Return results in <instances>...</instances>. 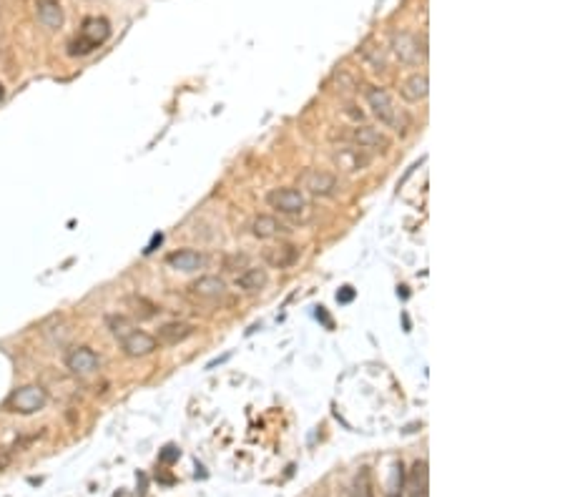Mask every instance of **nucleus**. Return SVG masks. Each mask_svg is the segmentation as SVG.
<instances>
[{"label": "nucleus", "mask_w": 565, "mask_h": 497, "mask_svg": "<svg viewBox=\"0 0 565 497\" xmlns=\"http://www.w3.org/2000/svg\"><path fill=\"white\" fill-rule=\"evenodd\" d=\"M108 35H111V26L106 18H88V21L83 23L81 35L68 43V53L70 55L93 53L98 46H104V43L108 41Z\"/></svg>", "instance_id": "obj_1"}, {"label": "nucleus", "mask_w": 565, "mask_h": 497, "mask_svg": "<svg viewBox=\"0 0 565 497\" xmlns=\"http://www.w3.org/2000/svg\"><path fill=\"white\" fill-rule=\"evenodd\" d=\"M46 402H48V392H46L43 387L28 384V387H21V389L10 397V409L21 414H33L46 407Z\"/></svg>", "instance_id": "obj_2"}, {"label": "nucleus", "mask_w": 565, "mask_h": 497, "mask_svg": "<svg viewBox=\"0 0 565 497\" xmlns=\"http://www.w3.org/2000/svg\"><path fill=\"white\" fill-rule=\"evenodd\" d=\"M267 201H269V206L276 208L279 214H302L304 208H307V201H304L302 191H296V188H274V191L267 193Z\"/></svg>", "instance_id": "obj_3"}, {"label": "nucleus", "mask_w": 565, "mask_h": 497, "mask_svg": "<svg viewBox=\"0 0 565 497\" xmlns=\"http://www.w3.org/2000/svg\"><path fill=\"white\" fill-rule=\"evenodd\" d=\"M302 186L312 193V196H334L339 188V179L329 171H319V168H309L302 173Z\"/></svg>", "instance_id": "obj_4"}, {"label": "nucleus", "mask_w": 565, "mask_h": 497, "mask_svg": "<svg viewBox=\"0 0 565 497\" xmlns=\"http://www.w3.org/2000/svg\"><path fill=\"white\" fill-rule=\"evenodd\" d=\"M367 104L372 108V113L379 118V124L385 126H397V108H394L392 96L385 88H370L367 90Z\"/></svg>", "instance_id": "obj_5"}, {"label": "nucleus", "mask_w": 565, "mask_h": 497, "mask_svg": "<svg viewBox=\"0 0 565 497\" xmlns=\"http://www.w3.org/2000/svg\"><path fill=\"white\" fill-rule=\"evenodd\" d=\"M121 349H124L126 357H149V354H153L156 349H159V339L151 337V334H146V331L141 329H133L131 334H126L121 342Z\"/></svg>", "instance_id": "obj_6"}, {"label": "nucleus", "mask_w": 565, "mask_h": 497, "mask_svg": "<svg viewBox=\"0 0 565 497\" xmlns=\"http://www.w3.org/2000/svg\"><path fill=\"white\" fill-rule=\"evenodd\" d=\"M66 367L78 377H86V374H93L101 367V359L88 347H76V349H70L66 354Z\"/></svg>", "instance_id": "obj_7"}, {"label": "nucleus", "mask_w": 565, "mask_h": 497, "mask_svg": "<svg viewBox=\"0 0 565 497\" xmlns=\"http://www.w3.org/2000/svg\"><path fill=\"white\" fill-rule=\"evenodd\" d=\"M345 138L347 141H352L354 146H359V148H379V151L390 148V138L379 131V128H372V126H357V128H349V131L345 133Z\"/></svg>", "instance_id": "obj_8"}, {"label": "nucleus", "mask_w": 565, "mask_h": 497, "mask_svg": "<svg viewBox=\"0 0 565 497\" xmlns=\"http://www.w3.org/2000/svg\"><path fill=\"white\" fill-rule=\"evenodd\" d=\"M392 53L397 55V61L414 66L420 63V58H425V48H420L417 38L410 33H394L392 35Z\"/></svg>", "instance_id": "obj_9"}, {"label": "nucleus", "mask_w": 565, "mask_h": 497, "mask_svg": "<svg viewBox=\"0 0 565 497\" xmlns=\"http://www.w3.org/2000/svg\"><path fill=\"white\" fill-rule=\"evenodd\" d=\"M189 294L193 299H204V302H211V299H219L227 294V284L221 276H199L196 282L189 284Z\"/></svg>", "instance_id": "obj_10"}, {"label": "nucleus", "mask_w": 565, "mask_h": 497, "mask_svg": "<svg viewBox=\"0 0 565 497\" xmlns=\"http://www.w3.org/2000/svg\"><path fill=\"white\" fill-rule=\"evenodd\" d=\"M407 495L410 497H430V472H428V462L425 460H417L407 475Z\"/></svg>", "instance_id": "obj_11"}, {"label": "nucleus", "mask_w": 565, "mask_h": 497, "mask_svg": "<svg viewBox=\"0 0 565 497\" xmlns=\"http://www.w3.org/2000/svg\"><path fill=\"white\" fill-rule=\"evenodd\" d=\"M299 259V248L294 244H279V246H269L264 251V262L274 266V269H289Z\"/></svg>", "instance_id": "obj_12"}, {"label": "nucleus", "mask_w": 565, "mask_h": 497, "mask_svg": "<svg viewBox=\"0 0 565 497\" xmlns=\"http://www.w3.org/2000/svg\"><path fill=\"white\" fill-rule=\"evenodd\" d=\"M166 262L176 271H199L201 266H204V256H201L199 251H193V248H181V251L169 254Z\"/></svg>", "instance_id": "obj_13"}, {"label": "nucleus", "mask_w": 565, "mask_h": 497, "mask_svg": "<svg viewBox=\"0 0 565 497\" xmlns=\"http://www.w3.org/2000/svg\"><path fill=\"white\" fill-rule=\"evenodd\" d=\"M400 93L405 101H410V104H417V101H422V98H428V93H430L428 76H425V73H414V76H410L405 83H402Z\"/></svg>", "instance_id": "obj_14"}, {"label": "nucleus", "mask_w": 565, "mask_h": 497, "mask_svg": "<svg viewBox=\"0 0 565 497\" xmlns=\"http://www.w3.org/2000/svg\"><path fill=\"white\" fill-rule=\"evenodd\" d=\"M38 21L48 30H58L63 26V8L58 0H38Z\"/></svg>", "instance_id": "obj_15"}, {"label": "nucleus", "mask_w": 565, "mask_h": 497, "mask_svg": "<svg viewBox=\"0 0 565 497\" xmlns=\"http://www.w3.org/2000/svg\"><path fill=\"white\" fill-rule=\"evenodd\" d=\"M193 327L186 324V322H171V324H164L159 329V342L164 344H181L186 342L189 337H193Z\"/></svg>", "instance_id": "obj_16"}, {"label": "nucleus", "mask_w": 565, "mask_h": 497, "mask_svg": "<svg viewBox=\"0 0 565 497\" xmlns=\"http://www.w3.org/2000/svg\"><path fill=\"white\" fill-rule=\"evenodd\" d=\"M267 282H269L267 271L256 269V266H251V269H244L242 274L236 276V286H239L242 291H249V294H254V291H262L264 286H267Z\"/></svg>", "instance_id": "obj_17"}, {"label": "nucleus", "mask_w": 565, "mask_h": 497, "mask_svg": "<svg viewBox=\"0 0 565 497\" xmlns=\"http://www.w3.org/2000/svg\"><path fill=\"white\" fill-rule=\"evenodd\" d=\"M284 226L279 224V219H274V216L269 214H262L256 216L254 221H251V234L256 236V239H271V236L282 234Z\"/></svg>", "instance_id": "obj_18"}, {"label": "nucleus", "mask_w": 565, "mask_h": 497, "mask_svg": "<svg viewBox=\"0 0 565 497\" xmlns=\"http://www.w3.org/2000/svg\"><path fill=\"white\" fill-rule=\"evenodd\" d=\"M347 497H374V480L370 467H359V472L354 475V483H352V490Z\"/></svg>", "instance_id": "obj_19"}, {"label": "nucleus", "mask_w": 565, "mask_h": 497, "mask_svg": "<svg viewBox=\"0 0 565 497\" xmlns=\"http://www.w3.org/2000/svg\"><path fill=\"white\" fill-rule=\"evenodd\" d=\"M334 161H337L342 168H347V171H362V168L370 164V159H367V156H359L354 148H345V151H339L337 156H334Z\"/></svg>", "instance_id": "obj_20"}, {"label": "nucleus", "mask_w": 565, "mask_h": 497, "mask_svg": "<svg viewBox=\"0 0 565 497\" xmlns=\"http://www.w3.org/2000/svg\"><path fill=\"white\" fill-rule=\"evenodd\" d=\"M106 324H108V331L118 339V342H121V339H124L126 334H131V331L136 329L131 319L124 317V314H111V317L106 319Z\"/></svg>", "instance_id": "obj_21"}, {"label": "nucleus", "mask_w": 565, "mask_h": 497, "mask_svg": "<svg viewBox=\"0 0 565 497\" xmlns=\"http://www.w3.org/2000/svg\"><path fill=\"white\" fill-rule=\"evenodd\" d=\"M402 495H405V467H402V462H397L392 467V480H390L387 497H402Z\"/></svg>", "instance_id": "obj_22"}, {"label": "nucleus", "mask_w": 565, "mask_h": 497, "mask_svg": "<svg viewBox=\"0 0 565 497\" xmlns=\"http://www.w3.org/2000/svg\"><path fill=\"white\" fill-rule=\"evenodd\" d=\"M242 264H247V256L234 254L231 259H227V271H234V266H242Z\"/></svg>", "instance_id": "obj_23"}, {"label": "nucleus", "mask_w": 565, "mask_h": 497, "mask_svg": "<svg viewBox=\"0 0 565 497\" xmlns=\"http://www.w3.org/2000/svg\"><path fill=\"white\" fill-rule=\"evenodd\" d=\"M161 242H164V234H153L151 244H149L144 251H146V254H151V251H156V246H161Z\"/></svg>", "instance_id": "obj_24"}, {"label": "nucleus", "mask_w": 565, "mask_h": 497, "mask_svg": "<svg viewBox=\"0 0 565 497\" xmlns=\"http://www.w3.org/2000/svg\"><path fill=\"white\" fill-rule=\"evenodd\" d=\"M352 297H354V289H352V286H345V289L337 294L339 302H352Z\"/></svg>", "instance_id": "obj_25"}, {"label": "nucleus", "mask_w": 565, "mask_h": 497, "mask_svg": "<svg viewBox=\"0 0 565 497\" xmlns=\"http://www.w3.org/2000/svg\"><path fill=\"white\" fill-rule=\"evenodd\" d=\"M166 449H169V452H164L161 460H164V462H173V460L179 457V449H176V447H166Z\"/></svg>", "instance_id": "obj_26"}, {"label": "nucleus", "mask_w": 565, "mask_h": 497, "mask_svg": "<svg viewBox=\"0 0 565 497\" xmlns=\"http://www.w3.org/2000/svg\"><path fill=\"white\" fill-rule=\"evenodd\" d=\"M8 465H10V452H3V449H0V472H3Z\"/></svg>", "instance_id": "obj_27"}, {"label": "nucleus", "mask_w": 565, "mask_h": 497, "mask_svg": "<svg viewBox=\"0 0 565 497\" xmlns=\"http://www.w3.org/2000/svg\"><path fill=\"white\" fill-rule=\"evenodd\" d=\"M6 98V88H3V83H0V101Z\"/></svg>", "instance_id": "obj_28"}]
</instances>
